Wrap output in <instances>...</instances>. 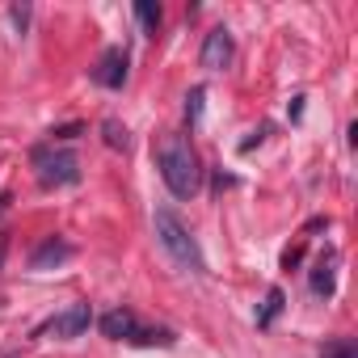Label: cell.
<instances>
[{"label":"cell","instance_id":"ba28073f","mask_svg":"<svg viewBox=\"0 0 358 358\" xmlns=\"http://www.w3.org/2000/svg\"><path fill=\"white\" fill-rule=\"evenodd\" d=\"M97 324H101V333H106V337H114V341H131V333L139 329V320H135V312H131V308H114V312H106Z\"/></svg>","mask_w":358,"mask_h":358},{"label":"cell","instance_id":"4fadbf2b","mask_svg":"<svg viewBox=\"0 0 358 358\" xmlns=\"http://www.w3.org/2000/svg\"><path fill=\"white\" fill-rule=\"evenodd\" d=\"M135 17H139V26H143L148 34H156V26H160V5H156V0H135Z\"/></svg>","mask_w":358,"mask_h":358},{"label":"cell","instance_id":"2e32d148","mask_svg":"<svg viewBox=\"0 0 358 358\" xmlns=\"http://www.w3.org/2000/svg\"><path fill=\"white\" fill-rule=\"evenodd\" d=\"M9 17H13L17 34H26V26H30V5H13V9H9Z\"/></svg>","mask_w":358,"mask_h":358},{"label":"cell","instance_id":"8fae6325","mask_svg":"<svg viewBox=\"0 0 358 358\" xmlns=\"http://www.w3.org/2000/svg\"><path fill=\"white\" fill-rule=\"evenodd\" d=\"M173 329H135L131 333V345H173Z\"/></svg>","mask_w":358,"mask_h":358},{"label":"cell","instance_id":"9a60e30c","mask_svg":"<svg viewBox=\"0 0 358 358\" xmlns=\"http://www.w3.org/2000/svg\"><path fill=\"white\" fill-rule=\"evenodd\" d=\"M203 97H207V89L199 85V89H190V97H186V122L194 127L199 122V114H203Z\"/></svg>","mask_w":358,"mask_h":358},{"label":"cell","instance_id":"8992f818","mask_svg":"<svg viewBox=\"0 0 358 358\" xmlns=\"http://www.w3.org/2000/svg\"><path fill=\"white\" fill-rule=\"evenodd\" d=\"M89 324H93V308H89V303H72L68 312H59V316L47 324V333H55V337L72 341V337L89 333Z\"/></svg>","mask_w":358,"mask_h":358},{"label":"cell","instance_id":"7a4b0ae2","mask_svg":"<svg viewBox=\"0 0 358 358\" xmlns=\"http://www.w3.org/2000/svg\"><path fill=\"white\" fill-rule=\"evenodd\" d=\"M152 228H156L160 249H164L177 266H182L186 274H207V262H203V249H199L194 232H190L182 220H177V211H173V207H156Z\"/></svg>","mask_w":358,"mask_h":358},{"label":"cell","instance_id":"277c9868","mask_svg":"<svg viewBox=\"0 0 358 358\" xmlns=\"http://www.w3.org/2000/svg\"><path fill=\"white\" fill-rule=\"evenodd\" d=\"M232 55H236V43H232V34L220 26V30H211V34H207V43H203V55H199V59H203V68H207V72H224V68L232 64Z\"/></svg>","mask_w":358,"mask_h":358},{"label":"cell","instance_id":"ac0fdd59","mask_svg":"<svg viewBox=\"0 0 358 358\" xmlns=\"http://www.w3.org/2000/svg\"><path fill=\"white\" fill-rule=\"evenodd\" d=\"M299 257H303V249H287V253H282V266L291 270V266H299Z\"/></svg>","mask_w":358,"mask_h":358},{"label":"cell","instance_id":"d6986e66","mask_svg":"<svg viewBox=\"0 0 358 358\" xmlns=\"http://www.w3.org/2000/svg\"><path fill=\"white\" fill-rule=\"evenodd\" d=\"M5 253H9V232H0V266H5Z\"/></svg>","mask_w":358,"mask_h":358},{"label":"cell","instance_id":"7c38bea8","mask_svg":"<svg viewBox=\"0 0 358 358\" xmlns=\"http://www.w3.org/2000/svg\"><path fill=\"white\" fill-rule=\"evenodd\" d=\"M312 291H316V295H324V299L337 291V282H333V262H320V266L312 270Z\"/></svg>","mask_w":358,"mask_h":358},{"label":"cell","instance_id":"5bb4252c","mask_svg":"<svg viewBox=\"0 0 358 358\" xmlns=\"http://www.w3.org/2000/svg\"><path fill=\"white\" fill-rule=\"evenodd\" d=\"M320 358H358V345L350 337H333V341L320 345Z\"/></svg>","mask_w":358,"mask_h":358},{"label":"cell","instance_id":"9c48e42d","mask_svg":"<svg viewBox=\"0 0 358 358\" xmlns=\"http://www.w3.org/2000/svg\"><path fill=\"white\" fill-rule=\"evenodd\" d=\"M101 139H106V148H114V152H127V148H131V131H127L118 118H106V122H101Z\"/></svg>","mask_w":358,"mask_h":358},{"label":"cell","instance_id":"3957f363","mask_svg":"<svg viewBox=\"0 0 358 358\" xmlns=\"http://www.w3.org/2000/svg\"><path fill=\"white\" fill-rule=\"evenodd\" d=\"M30 160L38 169V182L43 186H72V182H80V160L72 152H55V143L34 148Z\"/></svg>","mask_w":358,"mask_h":358},{"label":"cell","instance_id":"5b68a950","mask_svg":"<svg viewBox=\"0 0 358 358\" xmlns=\"http://www.w3.org/2000/svg\"><path fill=\"white\" fill-rule=\"evenodd\" d=\"M127 51L122 47H106V55H101V64L93 68V80L101 85V89H122L127 85Z\"/></svg>","mask_w":358,"mask_h":358},{"label":"cell","instance_id":"52a82bcc","mask_svg":"<svg viewBox=\"0 0 358 358\" xmlns=\"http://www.w3.org/2000/svg\"><path fill=\"white\" fill-rule=\"evenodd\" d=\"M72 253H76V249H72L64 236H47V241L30 253V270H55V266H64Z\"/></svg>","mask_w":358,"mask_h":358},{"label":"cell","instance_id":"e0dca14e","mask_svg":"<svg viewBox=\"0 0 358 358\" xmlns=\"http://www.w3.org/2000/svg\"><path fill=\"white\" fill-rule=\"evenodd\" d=\"M51 135H55V139H76V135H85V127H80V122H68V127H55Z\"/></svg>","mask_w":358,"mask_h":358},{"label":"cell","instance_id":"6da1fadb","mask_svg":"<svg viewBox=\"0 0 358 358\" xmlns=\"http://www.w3.org/2000/svg\"><path fill=\"white\" fill-rule=\"evenodd\" d=\"M156 164H160V177L173 199H194L199 186H203V164H199V152L190 148V139L182 135H169L156 152Z\"/></svg>","mask_w":358,"mask_h":358},{"label":"cell","instance_id":"30bf717a","mask_svg":"<svg viewBox=\"0 0 358 358\" xmlns=\"http://www.w3.org/2000/svg\"><path fill=\"white\" fill-rule=\"evenodd\" d=\"M282 303H287L282 287H270V291H266V303H262V312H257V324L266 329V324H270V320H274V316L282 312Z\"/></svg>","mask_w":358,"mask_h":358}]
</instances>
